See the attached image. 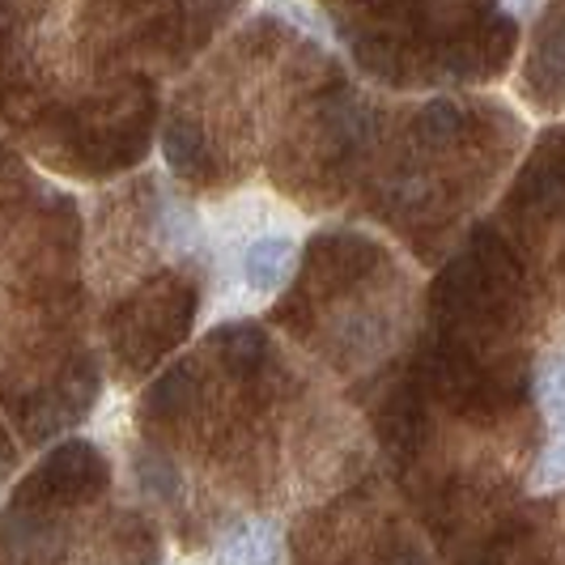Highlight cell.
Instances as JSON below:
<instances>
[{"mask_svg": "<svg viewBox=\"0 0 565 565\" xmlns=\"http://www.w3.org/2000/svg\"><path fill=\"white\" fill-rule=\"evenodd\" d=\"M141 481H145V489H149L153 498H174V493H179V477H174V468H170V463H158V459H153V463L145 459Z\"/></svg>", "mask_w": 565, "mask_h": 565, "instance_id": "cell-3", "label": "cell"}, {"mask_svg": "<svg viewBox=\"0 0 565 565\" xmlns=\"http://www.w3.org/2000/svg\"><path fill=\"white\" fill-rule=\"evenodd\" d=\"M162 149H167V162L174 170H192L200 162V137L192 124L183 119H170L162 128Z\"/></svg>", "mask_w": 565, "mask_h": 565, "instance_id": "cell-2", "label": "cell"}, {"mask_svg": "<svg viewBox=\"0 0 565 565\" xmlns=\"http://www.w3.org/2000/svg\"><path fill=\"white\" fill-rule=\"evenodd\" d=\"M289 273H294V243L281 234L255 238L243 255V277H247V289H255V294H277L289 281Z\"/></svg>", "mask_w": 565, "mask_h": 565, "instance_id": "cell-1", "label": "cell"}]
</instances>
